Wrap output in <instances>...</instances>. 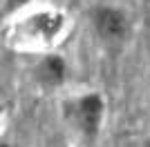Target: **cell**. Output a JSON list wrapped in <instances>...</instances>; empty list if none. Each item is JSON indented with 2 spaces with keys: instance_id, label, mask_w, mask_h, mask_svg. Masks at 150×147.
<instances>
[{
  "instance_id": "cell-3",
  "label": "cell",
  "mask_w": 150,
  "mask_h": 147,
  "mask_svg": "<svg viewBox=\"0 0 150 147\" xmlns=\"http://www.w3.org/2000/svg\"><path fill=\"white\" fill-rule=\"evenodd\" d=\"M29 27H31V34L34 36H40V38H54L61 31L63 27V16L61 13H36L29 18Z\"/></svg>"
},
{
  "instance_id": "cell-5",
  "label": "cell",
  "mask_w": 150,
  "mask_h": 147,
  "mask_svg": "<svg viewBox=\"0 0 150 147\" xmlns=\"http://www.w3.org/2000/svg\"><path fill=\"white\" fill-rule=\"evenodd\" d=\"M27 2H31V0H7V5H5V13L16 11L18 7H25Z\"/></svg>"
},
{
  "instance_id": "cell-6",
  "label": "cell",
  "mask_w": 150,
  "mask_h": 147,
  "mask_svg": "<svg viewBox=\"0 0 150 147\" xmlns=\"http://www.w3.org/2000/svg\"><path fill=\"white\" fill-rule=\"evenodd\" d=\"M0 147H11V145H7V143H0Z\"/></svg>"
},
{
  "instance_id": "cell-4",
  "label": "cell",
  "mask_w": 150,
  "mask_h": 147,
  "mask_svg": "<svg viewBox=\"0 0 150 147\" xmlns=\"http://www.w3.org/2000/svg\"><path fill=\"white\" fill-rule=\"evenodd\" d=\"M36 71H38V78L45 80L47 85H58V83H63V78H65V60L56 54L45 56Z\"/></svg>"
},
{
  "instance_id": "cell-7",
  "label": "cell",
  "mask_w": 150,
  "mask_h": 147,
  "mask_svg": "<svg viewBox=\"0 0 150 147\" xmlns=\"http://www.w3.org/2000/svg\"><path fill=\"white\" fill-rule=\"evenodd\" d=\"M0 118H2V105H0Z\"/></svg>"
},
{
  "instance_id": "cell-1",
  "label": "cell",
  "mask_w": 150,
  "mask_h": 147,
  "mask_svg": "<svg viewBox=\"0 0 150 147\" xmlns=\"http://www.w3.org/2000/svg\"><path fill=\"white\" fill-rule=\"evenodd\" d=\"M72 109H74V123L81 129V134L94 138L99 134L101 120H103V109H105L103 98L99 94H83L81 98L74 100Z\"/></svg>"
},
{
  "instance_id": "cell-2",
  "label": "cell",
  "mask_w": 150,
  "mask_h": 147,
  "mask_svg": "<svg viewBox=\"0 0 150 147\" xmlns=\"http://www.w3.org/2000/svg\"><path fill=\"white\" fill-rule=\"evenodd\" d=\"M92 20H94L96 34H99L101 38H108V40L123 38L125 29H128L123 11H121V9H114V7H99V9H94Z\"/></svg>"
},
{
  "instance_id": "cell-8",
  "label": "cell",
  "mask_w": 150,
  "mask_h": 147,
  "mask_svg": "<svg viewBox=\"0 0 150 147\" xmlns=\"http://www.w3.org/2000/svg\"><path fill=\"white\" fill-rule=\"evenodd\" d=\"M144 147H150V141H148V143H146V145H144Z\"/></svg>"
}]
</instances>
